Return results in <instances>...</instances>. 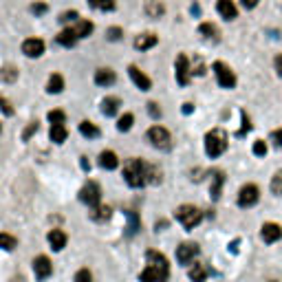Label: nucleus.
I'll return each mask as SVG.
<instances>
[{
  "label": "nucleus",
  "instance_id": "obj_1",
  "mask_svg": "<svg viewBox=\"0 0 282 282\" xmlns=\"http://www.w3.org/2000/svg\"><path fill=\"white\" fill-rule=\"evenodd\" d=\"M170 276V265L168 258L159 251H148L145 253V269L141 271L139 282H166Z\"/></svg>",
  "mask_w": 282,
  "mask_h": 282
},
{
  "label": "nucleus",
  "instance_id": "obj_2",
  "mask_svg": "<svg viewBox=\"0 0 282 282\" xmlns=\"http://www.w3.org/2000/svg\"><path fill=\"white\" fill-rule=\"evenodd\" d=\"M124 178L130 187H141L148 183V163L141 159H128L124 166Z\"/></svg>",
  "mask_w": 282,
  "mask_h": 282
},
{
  "label": "nucleus",
  "instance_id": "obj_3",
  "mask_svg": "<svg viewBox=\"0 0 282 282\" xmlns=\"http://www.w3.org/2000/svg\"><path fill=\"white\" fill-rule=\"evenodd\" d=\"M225 150H227V133H225L223 128L210 130V133L205 135V152H208V157L216 159V157H220Z\"/></svg>",
  "mask_w": 282,
  "mask_h": 282
},
{
  "label": "nucleus",
  "instance_id": "obj_4",
  "mask_svg": "<svg viewBox=\"0 0 282 282\" xmlns=\"http://www.w3.org/2000/svg\"><path fill=\"white\" fill-rule=\"evenodd\" d=\"M176 220L183 225L185 229H192L196 227V225L203 220V212H201L199 208H194V205H181L176 212Z\"/></svg>",
  "mask_w": 282,
  "mask_h": 282
},
{
  "label": "nucleus",
  "instance_id": "obj_5",
  "mask_svg": "<svg viewBox=\"0 0 282 282\" xmlns=\"http://www.w3.org/2000/svg\"><path fill=\"white\" fill-rule=\"evenodd\" d=\"M148 141L159 150H170L172 148L170 133H168L166 128H161V126H152V128L148 130Z\"/></svg>",
  "mask_w": 282,
  "mask_h": 282
},
{
  "label": "nucleus",
  "instance_id": "obj_6",
  "mask_svg": "<svg viewBox=\"0 0 282 282\" xmlns=\"http://www.w3.org/2000/svg\"><path fill=\"white\" fill-rule=\"evenodd\" d=\"M100 199H102V190L95 181H88L86 185L79 190V201L86 203L88 208H97V205H100Z\"/></svg>",
  "mask_w": 282,
  "mask_h": 282
},
{
  "label": "nucleus",
  "instance_id": "obj_7",
  "mask_svg": "<svg viewBox=\"0 0 282 282\" xmlns=\"http://www.w3.org/2000/svg\"><path fill=\"white\" fill-rule=\"evenodd\" d=\"M214 73H216V82L220 84V88L236 86V75H234V70L225 62H214Z\"/></svg>",
  "mask_w": 282,
  "mask_h": 282
},
{
  "label": "nucleus",
  "instance_id": "obj_8",
  "mask_svg": "<svg viewBox=\"0 0 282 282\" xmlns=\"http://www.w3.org/2000/svg\"><path fill=\"white\" fill-rule=\"evenodd\" d=\"M258 199H260V190H258V185H251V183L238 192V205L241 208H251V205L258 203Z\"/></svg>",
  "mask_w": 282,
  "mask_h": 282
},
{
  "label": "nucleus",
  "instance_id": "obj_9",
  "mask_svg": "<svg viewBox=\"0 0 282 282\" xmlns=\"http://www.w3.org/2000/svg\"><path fill=\"white\" fill-rule=\"evenodd\" d=\"M196 256H199V245L196 243H183V245L176 247V260L181 265H192Z\"/></svg>",
  "mask_w": 282,
  "mask_h": 282
},
{
  "label": "nucleus",
  "instance_id": "obj_10",
  "mask_svg": "<svg viewBox=\"0 0 282 282\" xmlns=\"http://www.w3.org/2000/svg\"><path fill=\"white\" fill-rule=\"evenodd\" d=\"M175 69H176V82L181 84V86H187V84H190V75H192L190 60H187L185 55L181 53V55H178V58H176Z\"/></svg>",
  "mask_w": 282,
  "mask_h": 282
},
{
  "label": "nucleus",
  "instance_id": "obj_11",
  "mask_svg": "<svg viewBox=\"0 0 282 282\" xmlns=\"http://www.w3.org/2000/svg\"><path fill=\"white\" fill-rule=\"evenodd\" d=\"M22 53H25L27 58H40V55L44 53V42H42L40 37H29V40L22 42Z\"/></svg>",
  "mask_w": 282,
  "mask_h": 282
},
{
  "label": "nucleus",
  "instance_id": "obj_12",
  "mask_svg": "<svg viewBox=\"0 0 282 282\" xmlns=\"http://www.w3.org/2000/svg\"><path fill=\"white\" fill-rule=\"evenodd\" d=\"M260 236H262V241L269 243V245L271 243H278L282 238V227L278 223H265L260 229Z\"/></svg>",
  "mask_w": 282,
  "mask_h": 282
},
{
  "label": "nucleus",
  "instance_id": "obj_13",
  "mask_svg": "<svg viewBox=\"0 0 282 282\" xmlns=\"http://www.w3.org/2000/svg\"><path fill=\"white\" fill-rule=\"evenodd\" d=\"M34 271H35V278L44 280L51 276V271H53V265H51V260L46 256H37L34 260Z\"/></svg>",
  "mask_w": 282,
  "mask_h": 282
},
{
  "label": "nucleus",
  "instance_id": "obj_14",
  "mask_svg": "<svg viewBox=\"0 0 282 282\" xmlns=\"http://www.w3.org/2000/svg\"><path fill=\"white\" fill-rule=\"evenodd\" d=\"M216 11H218L220 18H225V20H234V18L238 16V9H236V4H234V0H218V2H216Z\"/></svg>",
  "mask_w": 282,
  "mask_h": 282
},
{
  "label": "nucleus",
  "instance_id": "obj_15",
  "mask_svg": "<svg viewBox=\"0 0 282 282\" xmlns=\"http://www.w3.org/2000/svg\"><path fill=\"white\" fill-rule=\"evenodd\" d=\"M128 73H130V77H133V82L137 84V88H141V91H150V88H152V82H150V77L145 73H141V70L135 67H130L128 69Z\"/></svg>",
  "mask_w": 282,
  "mask_h": 282
},
{
  "label": "nucleus",
  "instance_id": "obj_16",
  "mask_svg": "<svg viewBox=\"0 0 282 282\" xmlns=\"http://www.w3.org/2000/svg\"><path fill=\"white\" fill-rule=\"evenodd\" d=\"M157 42H159V37L154 34H141V35L135 37V49L148 51V49H152V46H157Z\"/></svg>",
  "mask_w": 282,
  "mask_h": 282
},
{
  "label": "nucleus",
  "instance_id": "obj_17",
  "mask_svg": "<svg viewBox=\"0 0 282 282\" xmlns=\"http://www.w3.org/2000/svg\"><path fill=\"white\" fill-rule=\"evenodd\" d=\"M49 245L55 249V251H62L64 247H67V234L62 232V229H53V232H49Z\"/></svg>",
  "mask_w": 282,
  "mask_h": 282
},
{
  "label": "nucleus",
  "instance_id": "obj_18",
  "mask_svg": "<svg viewBox=\"0 0 282 282\" xmlns=\"http://www.w3.org/2000/svg\"><path fill=\"white\" fill-rule=\"evenodd\" d=\"M115 79H117V75H115V70H110V69H100L95 73L97 86H110V84H115Z\"/></svg>",
  "mask_w": 282,
  "mask_h": 282
},
{
  "label": "nucleus",
  "instance_id": "obj_19",
  "mask_svg": "<svg viewBox=\"0 0 282 282\" xmlns=\"http://www.w3.org/2000/svg\"><path fill=\"white\" fill-rule=\"evenodd\" d=\"M100 166L104 168V170H115V168L119 166V159H117V154L112 152V150H104V152L100 154Z\"/></svg>",
  "mask_w": 282,
  "mask_h": 282
},
{
  "label": "nucleus",
  "instance_id": "obj_20",
  "mask_svg": "<svg viewBox=\"0 0 282 282\" xmlns=\"http://www.w3.org/2000/svg\"><path fill=\"white\" fill-rule=\"evenodd\" d=\"M190 280L192 282H205L208 280V269H205L201 262H194L190 267Z\"/></svg>",
  "mask_w": 282,
  "mask_h": 282
},
{
  "label": "nucleus",
  "instance_id": "obj_21",
  "mask_svg": "<svg viewBox=\"0 0 282 282\" xmlns=\"http://www.w3.org/2000/svg\"><path fill=\"white\" fill-rule=\"evenodd\" d=\"M79 37L77 34H75L73 29H64L62 34L58 35V44H62V46H67V49H70V46H75V42H77Z\"/></svg>",
  "mask_w": 282,
  "mask_h": 282
},
{
  "label": "nucleus",
  "instance_id": "obj_22",
  "mask_svg": "<svg viewBox=\"0 0 282 282\" xmlns=\"http://www.w3.org/2000/svg\"><path fill=\"white\" fill-rule=\"evenodd\" d=\"M119 104L121 102L117 100V97H106V100L102 102V112H104L106 117H112L117 110H119Z\"/></svg>",
  "mask_w": 282,
  "mask_h": 282
},
{
  "label": "nucleus",
  "instance_id": "obj_23",
  "mask_svg": "<svg viewBox=\"0 0 282 282\" xmlns=\"http://www.w3.org/2000/svg\"><path fill=\"white\" fill-rule=\"evenodd\" d=\"M73 31L77 34L79 40H82V37H88L93 34V22L91 20H77V25L73 27Z\"/></svg>",
  "mask_w": 282,
  "mask_h": 282
},
{
  "label": "nucleus",
  "instance_id": "obj_24",
  "mask_svg": "<svg viewBox=\"0 0 282 282\" xmlns=\"http://www.w3.org/2000/svg\"><path fill=\"white\" fill-rule=\"evenodd\" d=\"M51 141L53 143H64L67 141V128H64V124H55L51 126Z\"/></svg>",
  "mask_w": 282,
  "mask_h": 282
},
{
  "label": "nucleus",
  "instance_id": "obj_25",
  "mask_svg": "<svg viewBox=\"0 0 282 282\" xmlns=\"http://www.w3.org/2000/svg\"><path fill=\"white\" fill-rule=\"evenodd\" d=\"M79 133H82L84 137H88V139L100 137V128H97L93 121H82V124H79Z\"/></svg>",
  "mask_w": 282,
  "mask_h": 282
},
{
  "label": "nucleus",
  "instance_id": "obj_26",
  "mask_svg": "<svg viewBox=\"0 0 282 282\" xmlns=\"http://www.w3.org/2000/svg\"><path fill=\"white\" fill-rule=\"evenodd\" d=\"M163 11H166V7H163L159 0H148V4H145V13H148L150 18H159L163 16Z\"/></svg>",
  "mask_w": 282,
  "mask_h": 282
},
{
  "label": "nucleus",
  "instance_id": "obj_27",
  "mask_svg": "<svg viewBox=\"0 0 282 282\" xmlns=\"http://www.w3.org/2000/svg\"><path fill=\"white\" fill-rule=\"evenodd\" d=\"M62 88H64V77L62 75H51L49 77V84H46V91L49 93H62Z\"/></svg>",
  "mask_w": 282,
  "mask_h": 282
},
{
  "label": "nucleus",
  "instance_id": "obj_28",
  "mask_svg": "<svg viewBox=\"0 0 282 282\" xmlns=\"http://www.w3.org/2000/svg\"><path fill=\"white\" fill-rule=\"evenodd\" d=\"M91 218L97 220V223L108 220L110 218V208H108V205H97V208H93V212H91Z\"/></svg>",
  "mask_w": 282,
  "mask_h": 282
},
{
  "label": "nucleus",
  "instance_id": "obj_29",
  "mask_svg": "<svg viewBox=\"0 0 282 282\" xmlns=\"http://www.w3.org/2000/svg\"><path fill=\"white\" fill-rule=\"evenodd\" d=\"M88 4L97 11H112L115 9V0H88Z\"/></svg>",
  "mask_w": 282,
  "mask_h": 282
},
{
  "label": "nucleus",
  "instance_id": "obj_30",
  "mask_svg": "<svg viewBox=\"0 0 282 282\" xmlns=\"http://www.w3.org/2000/svg\"><path fill=\"white\" fill-rule=\"evenodd\" d=\"M16 79H18V70L13 69V67H4V69H0V82L11 84V82H16Z\"/></svg>",
  "mask_w": 282,
  "mask_h": 282
},
{
  "label": "nucleus",
  "instance_id": "obj_31",
  "mask_svg": "<svg viewBox=\"0 0 282 282\" xmlns=\"http://www.w3.org/2000/svg\"><path fill=\"white\" fill-rule=\"evenodd\" d=\"M223 181H225L223 172H216V175H214V183H212V199H214V201L220 196V187H223Z\"/></svg>",
  "mask_w": 282,
  "mask_h": 282
},
{
  "label": "nucleus",
  "instance_id": "obj_32",
  "mask_svg": "<svg viewBox=\"0 0 282 282\" xmlns=\"http://www.w3.org/2000/svg\"><path fill=\"white\" fill-rule=\"evenodd\" d=\"M133 121H135V117L130 115V112H126V115L119 117V121H117V130H121V133H128V130L133 128Z\"/></svg>",
  "mask_w": 282,
  "mask_h": 282
},
{
  "label": "nucleus",
  "instance_id": "obj_33",
  "mask_svg": "<svg viewBox=\"0 0 282 282\" xmlns=\"http://www.w3.org/2000/svg\"><path fill=\"white\" fill-rule=\"evenodd\" d=\"M18 241L11 236V234H0V247L7 249V251H11V249H16Z\"/></svg>",
  "mask_w": 282,
  "mask_h": 282
},
{
  "label": "nucleus",
  "instance_id": "obj_34",
  "mask_svg": "<svg viewBox=\"0 0 282 282\" xmlns=\"http://www.w3.org/2000/svg\"><path fill=\"white\" fill-rule=\"evenodd\" d=\"M199 34L205 35V37H212V40H214V37L218 35V29H216V27L212 25V22H203V25L199 27Z\"/></svg>",
  "mask_w": 282,
  "mask_h": 282
},
{
  "label": "nucleus",
  "instance_id": "obj_35",
  "mask_svg": "<svg viewBox=\"0 0 282 282\" xmlns=\"http://www.w3.org/2000/svg\"><path fill=\"white\" fill-rule=\"evenodd\" d=\"M128 236H135V234H137V229H139V218H137V214H135V212H128Z\"/></svg>",
  "mask_w": 282,
  "mask_h": 282
},
{
  "label": "nucleus",
  "instance_id": "obj_36",
  "mask_svg": "<svg viewBox=\"0 0 282 282\" xmlns=\"http://www.w3.org/2000/svg\"><path fill=\"white\" fill-rule=\"evenodd\" d=\"M269 187H271V192H274V194L282 196V170H280V172H278V175H276L274 178H271Z\"/></svg>",
  "mask_w": 282,
  "mask_h": 282
},
{
  "label": "nucleus",
  "instance_id": "obj_37",
  "mask_svg": "<svg viewBox=\"0 0 282 282\" xmlns=\"http://www.w3.org/2000/svg\"><path fill=\"white\" fill-rule=\"evenodd\" d=\"M49 121H51V126L64 124V121H67V115H64L62 110H51V112H49Z\"/></svg>",
  "mask_w": 282,
  "mask_h": 282
},
{
  "label": "nucleus",
  "instance_id": "obj_38",
  "mask_svg": "<svg viewBox=\"0 0 282 282\" xmlns=\"http://www.w3.org/2000/svg\"><path fill=\"white\" fill-rule=\"evenodd\" d=\"M148 183H152V185L161 183V172H159L154 166H148Z\"/></svg>",
  "mask_w": 282,
  "mask_h": 282
},
{
  "label": "nucleus",
  "instance_id": "obj_39",
  "mask_svg": "<svg viewBox=\"0 0 282 282\" xmlns=\"http://www.w3.org/2000/svg\"><path fill=\"white\" fill-rule=\"evenodd\" d=\"M75 282H93V276L88 269H79L77 274H75Z\"/></svg>",
  "mask_w": 282,
  "mask_h": 282
},
{
  "label": "nucleus",
  "instance_id": "obj_40",
  "mask_svg": "<svg viewBox=\"0 0 282 282\" xmlns=\"http://www.w3.org/2000/svg\"><path fill=\"white\" fill-rule=\"evenodd\" d=\"M253 154H258V157H265L267 154V143L262 139H258L256 143H253Z\"/></svg>",
  "mask_w": 282,
  "mask_h": 282
},
{
  "label": "nucleus",
  "instance_id": "obj_41",
  "mask_svg": "<svg viewBox=\"0 0 282 282\" xmlns=\"http://www.w3.org/2000/svg\"><path fill=\"white\" fill-rule=\"evenodd\" d=\"M60 22H77V11H64L62 16H60Z\"/></svg>",
  "mask_w": 282,
  "mask_h": 282
},
{
  "label": "nucleus",
  "instance_id": "obj_42",
  "mask_svg": "<svg viewBox=\"0 0 282 282\" xmlns=\"http://www.w3.org/2000/svg\"><path fill=\"white\" fill-rule=\"evenodd\" d=\"M192 73H194V75H205V64L201 62L199 58L194 60V67H192Z\"/></svg>",
  "mask_w": 282,
  "mask_h": 282
},
{
  "label": "nucleus",
  "instance_id": "obj_43",
  "mask_svg": "<svg viewBox=\"0 0 282 282\" xmlns=\"http://www.w3.org/2000/svg\"><path fill=\"white\" fill-rule=\"evenodd\" d=\"M148 112L154 117V119H159V117H161V108L154 104V102H150V104H148Z\"/></svg>",
  "mask_w": 282,
  "mask_h": 282
},
{
  "label": "nucleus",
  "instance_id": "obj_44",
  "mask_svg": "<svg viewBox=\"0 0 282 282\" xmlns=\"http://www.w3.org/2000/svg\"><path fill=\"white\" fill-rule=\"evenodd\" d=\"M0 108H2V112L4 115H13V108H11V104H9L4 97H0Z\"/></svg>",
  "mask_w": 282,
  "mask_h": 282
},
{
  "label": "nucleus",
  "instance_id": "obj_45",
  "mask_svg": "<svg viewBox=\"0 0 282 282\" xmlns=\"http://www.w3.org/2000/svg\"><path fill=\"white\" fill-rule=\"evenodd\" d=\"M271 141H274V143L278 145V148H282V128H280V130H274V133H271Z\"/></svg>",
  "mask_w": 282,
  "mask_h": 282
},
{
  "label": "nucleus",
  "instance_id": "obj_46",
  "mask_svg": "<svg viewBox=\"0 0 282 282\" xmlns=\"http://www.w3.org/2000/svg\"><path fill=\"white\" fill-rule=\"evenodd\" d=\"M31 11H34L35 16H42V13H46V4H42V2L31 4Z\"/></svg>",
  "mask_w": 282,
  "mask_h": 282
},
{
  "label": "nucleus",
  "instance_id": "obj_47",
  "mask_svg": "<svg viewBox=\"0 0 282 282\" xmlns=\"http://www.w3.org/2000/svg\"><path fill=\"white\" fill-rule=\"evenodd\" d=\"M108 37H110V40H119V37H121V29H117V27H112V29L108 31Z\"/></svg>",
  "mask_w": 282,
  "mask_h": 282
},
{
  "label": "nucleus",
  "instance_id": "obj_48",
  "mask_svg": "<svg viewBox=\"0 0 282 282\" xmlns=\"http://www.w3.org/2000/svg\"><path fill=\"white\" fill-rule=\"evenodd\" d=\"M35 130H37V121H34V124H29V128H27V130H25V139H29V137H31V135H34V133H35Z\"/></svg>",
  "mask_w": 282,
  "mask_h": 282
},
{
  "label": "nucleus",
  "instance_id": "obj_49",
  "mask_svg": "<svg viewBox=\"0 0 282 282\" xmlns=\"http://www.w3.org/2000/svg\"><path fill=\"white\" fill-rule=\"evenodd\" d=\"M258 2H260V0H243V7H245V9H253Z\"/></svg>",
  "mask_w": 282,
  "mask_h": 282
},
{
  "label": "nucleus",
  "instance_id": "obj_50",
  "mask_svg": "<svg viewBox=\"0 0 282 282\" xmlns=\"http://www.w3.org/2000/svg\"><path fill=\"white\" fill-rule=\"evenodd\" d=\"M276 70H278V75L282 77V55H276Z\"/></svg>",
  "mask_w": 282,
  "mask_h": 282
},
{
  "label": "nucleus",
  "instance_id": "obj_51",
  "mask_svg": "<svg viewBox=\"0 0 282 282\" xmlns=\"http://www.w3.org/2000/svg\"><path fill=\"white\" fill-rule=\"evenodd\" d=\"M82 168H84V170H88V168H91V163H88V161H86V157H84V159H82Z\"/></svg>",
  "mask_w": 282,
  "mask_h": 282
},
{
  "label": "nucleus",
  "instance_id": "obj_52",
  "mask_svg": "<svg viewBox=\"0 0 282 282\" xmlns=\"http://www.w3.org/2000/svg\"><path fill=\"white\" fill-rule=\"evenodd\" d=\"M183 112H192V104H183Z\"/></svg>",
  "mask_w": 282,
  "mask_h": 282
},
{
  "label": "nucleus",
  "instance_id": "obj_53",
  "mask_svg": "<svg viewBox=\"0 0 282 282\" xmlns=\"http://www.w3.org/2000/svg\"><path fill=\"white\" fill-rule=\"evenodd\" d=\"M0 130H2V128H0Z\"/></svg>",
  "mask_w": 282,
  "mask_h": 282
}]
</instances>
